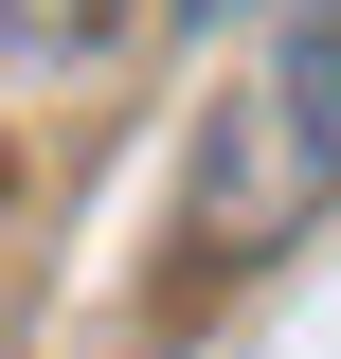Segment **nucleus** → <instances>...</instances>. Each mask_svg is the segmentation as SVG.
Returning <instances> with one entry per match:
<instances>
[{"label":"nucleus","mask_w":341,"mask_h":359,"mask_svg":"<svg viewBox=\"0 0 341 359\" xmlns=\"http://www.w3.org/2000/svg\"><path fill=\"white\" fill-rule=\"evenodd\" d=\"M198 18H234V0H198Z\"/></svg>","instance_id":"3"},{"label":"nucleus","mask_w":341,"mask_h":359,"mask_svg":"<svg viewBox=\"0 0 341 359\" xmlns=\"http://www.w3.org/2000/svg\"><path fill=\"white\" fill-rule=\"evenodd\" d=\"M288 108L323 126V162H341V0H305V54H288Z\"/></svg>","instance_id":"1"},{"label":"nucleus","mask_w":341,"mask_h":359,"mask_svg":"<svg viewBox=\"0 0 341 359\" xmlns=\"http://www.w3.org/2000/svg\"><path fill=\"white\" fill-rule=\"evenodd\" d=\"M0 18H18V36H54V54H72V36H108L126 0H0Z\"/></svg>","instance_id":"2"}]
</instances>
